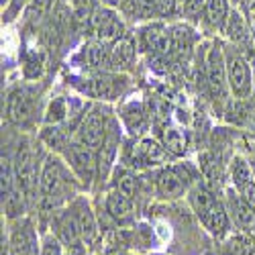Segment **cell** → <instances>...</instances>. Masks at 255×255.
Masks as SVG:
<instances>
[{
	"label": "cell",
	"instance_id": "4",
	"mask_svg": "<svg viewBox=\"0 0 255 255\" xmlns=\"http://www.w3.org/2000/svg\"><path fill=\"white\" fill-rule=\"evenodd\" d=\"M225 66H227V84L231 92L237 98H249L253 90V72L247 59L237 49H227Z\"/></svg>",
	"mask_w": 255,
	"mask_h": 255
},
{
	"label": "cell",
	"instance_id": "21",
	"mask_svg": "<svg viewBox=\"0 0 255 255\" xmlns=\"http://www.w3.org/2000/svg\"><path fill=\"white\" fill-rule=\"evenodd\" d=\"M231 202H233V212H235L237 223L245 229H251L255 225V208L249 202H245L241 196L233 194V192H231Z\"/></svg>",
	"mask_w": 255,
	"mask_h": 255
},
{
	"label": "cell",
	"instance_id": "8",
	"mask_svg": "<svg viewBox=\"0 0 255 255\" xmlns=\"http://www.w3.org/2000/svg\"><path fill=\"white\" fill-rule=\"evenodd\" d=\"M206 82L210 94L215 100H225V82H227V66H225V53L221 47H212L206 61Z\"/></svg>",
	"mask_w": 255,
	"mask_h": 255
},
{
	"label": "cell",
	"instance_id": "1",
	"mask_svg": "<svg viewBox=\"0 0 255 255\" xmlns=\"http://www.w3.org/2000/svg\"><path fill=\"white\" fill-rule=\"evenodd\" d=\"M190 200H192V206L196 210V215L200 217L202 225L212 233V235H223V233L227 231V227H229L225 206L202 186L192 190Z\"/></svg>",
	"mask_w": 255,
	"mask_h": 255
},
{
	"label": "cell",
	"instance_id": "26",
	"mask_svg": "<svg viewBox=\"0 0 255 255\" xmlns=\"http://www.w3.org/2000/svg\"><path fill=\"white\" fill-rule=\"evenodd\" d=\"M163 145L167 147V151H172V153H176V155H180V153L186 151V141H184V137H182L178 131H174V129H169V131L163 133Z\"/></svg>",
	"mask_w": 255,
	"mask_h": 255
},
{
	"label": "cell",
	"instance_id": "14",
	"mask_svg": "<svg viewBox=\"0 0 255 255\" xmlns=\"http://www.w3.org/2000/svg\"><path fill=\"white\" fill-rule=\"evenodd\" d=\"M106 210L117 223H129L133 219V198L123 194L121 190H115L106 198Z\"/></svg>",
	"mask_w": 255,
	"mask_h": 255
},
{
	"label": "cell",
	"instance_id": "11",
	"mask_svg": "<svg viewBox=\"0 0 255 255\" xmlns=\"http://www.w3.org/2000/svg\"><path fill=\"white\" fill-rule=\"evenodd\" d=\"M135 157L129 165H153V163H163L167 159V147L155 139L145 137L139 141V145L135 147Z\"/></svg>",
	"mask_w": 255,
	"mask_h": 255
},
{
	"label": "cell",
	"instance_id": "30",
	"mask_svg": "<svg viewBox=\"0 0 255 255\" xmlns=\"http://www.w3.org/2000/svg\"><path fill=\"white\" fill-rule=\"evenodd\" d=\"M157 2V16H167L174 12L176 0H155Z\"/></svg>",
	"mask_w": 255,
	"mask_h": 255
},
{
	"label": "cell",
	"instance_id": "3",
	"mask_svg": "<svg viewBox=\"0 0 255 255\" xmlns=\"http://www.w3.org/2000/svg\"><path fill=\"white\" fill-rule=\"evenodd\" d=\"M68 186H70V176L66 172V167H63V163L53 157L45 159L43 169L39 174V192L43 196V200L49 204L59 202L63 194H66Z\"/></svg>",
	"mask_w": 255,
	"mask_h": 255
},
{
	"label": "cell",
	"instance_id": "7",
	"mask_svg": "<svg viewBox=\"0 0 255 255\" xmlns=\"http://www.w3.org/2000/svg\"><path fill=\"white\" fill-rule=\"evenodd\" d=\"M14 174H16V186L23 192V196L33 198L39 178H37V167L33 163V153L27 143H23V147L18 149V155L14 159Z\"/></svg>",
	"mask_w": 255,
	"mask_h": 255
},
{
	"label": "cell",
	"instance_id": "31",
	"mask_svg": "<svg viewBox=\"0 0 255 255\" xmlns=\"http://www.w3.org/2000/svg\"><path fill=\"white\" fill-rule=\"evenodd\" d=\"M182 2H184V12L190 14V16H194V14L200 12L204 0H182Z\"/></svg>",
	"mask_w": 255,
	"mask_h": 255
},
{
	"label": "cell",
	"instance_id": "17",
	"mask_svg": "<svg viewBox=\"0 0 255 255\" xmlns=\"http://www.w3.org/2000/svg\"><path fill=\"white\" fill-rule=\"evenodd\" d=\"M123 123L125 127L129 129L131 135H139L145 131V127H147V113L143 109V104L141 102H129L123 109Z\"/></svg>",
	"mask_w": 255,
	"mask_h": 255
},
{
	"label": "cell",
	"instance_id": "22",
	"mask_svg": "<svg viewBox=\"0 0 255 255\" xmlns=\"http://www.w3.org/2000/svg\"><path fill=\"white\" fill-rule=\"evenodd\" d=\"M225 29H227V35L231 37L233 43H243V41H247V37H249L247 23H245V18L239 12H231L229 14Z\"/></svg>",
	"mask_w": 255,
	"mask_h": 255
},
{
	"label": "cell",
	"instance_id": "12",
	"mask_svg": "<svg viewBox=\"0 0 255 255\" xmlns=\"http://www.w3.org/2000/svg\"><path fill=\"white\" fill-rule=\"evenodd\" d=\"M188 180L182 176L180 167H165L157 174V192L163 198H176L186 190Z\"/></svg>",
	"mask_w": 255,
	"mask_h": 255
},
{
	"label": "cell",
	"instance_id": "28",
	"mask_svg": "<svg viewBox=\"0 0 255 255\" xmlns=\"http://www.w3.org/2000/svg\"><path fill=\"white\" fill-rule=\"evenodd\" d=\"M117 190H121L123 194L133 198L135 192H137V180H135V176L129 174V172H121L119 178H117Z\"/></svg>",
	"mask_w": 255,
	"mask_h": 255
},
{
	"label": "cell",
	"instance_id": "23",
	"mask_svg": "<svg viewBox=\"0 0 255 255\" xmlns=\"http://www.w3.org/2000/svg\"><path fill=\"white\" fill-rule=\"evenodd\" d=\"M206 16L217 29H225L229 18L227 0H206Z\"/></svg>",
	"mask_w": 255,
	"mask_h": 255
},
{
	"label": "cell",
	"instance_id": "9",
	"mask_svg": "<svg viewBox=\"0 0 255 255\" xmlns=\"http://www.w3.org/2000/svg\"><path fill=\"white\" fill-rule=\"evenodd\" d=\"M119 143H121V127L115 119H111L109 131H106V137L98 149V174L100 178H106L111 172V167L115 163L117 151H119Z\"/></svg>",
	"mask_w": 255,
	"mask_h": 255
},
{
	"label": "cell",
	"instance_id": "2",
	"mask_svg": "<svg viewBox=\"0 0 255 255\" xmlns=\"http://www.w3.org/2000/svg\"><path fill=\"white\" fill-rule=\"evenodd\" d=\"M63 155H66V161H68L70 169L80 178V182L86 188H90V184H92V180L98 172L96 149H92V147L84 145L80 141H72V143L66 145Z\"/></svg>",
	"mask_w": 255,
	"mask_h": 255
},
{
	"label": "cell",
	"instance_id": "19",
	"mask_svg": "<svg viewBox=\"0 0 255 255\" xmlns=\"http://www.w3.org/2000/svg\"><path fill=\"white\" fill-rule=\"evenodd\" d=\"M72 212L76 215V221L80 225V231H82V239L90 243L96 235V223H94V217H92V212L88 208V204L84 202V200H78L74 206H72Z\"/></svg>",
	"mask_w": 255,
	"mask_h": 255
},
{
	"label": "cell",
	"instance_id": "16",
	"mask_svg": "<svg viewBox=\"0 0 255 255\" xmlns=\"http://www.w3.org/2000/svg\"><path fill=\"white\" fill-rule=\"evenodd\" d=\"M35 235L31 225L18 227L12 237H10V255H35L37 245H35Z\"/></svg>",
	"mask_w": 255,
	"mask_h": 255
},
{
	"label": "cell",
	"instance_id": "29",
	"mask_svg": "<svg viewBox=\"0 0 255 255\" xmlns=\"http://www.w3.org/2000/svg\"><path fill=\"white\" fill-rule=\"evenodd\" d=\"M41 255H61V245L59 239L55 237H45L43 239V247H41Z\"/></svg>",
	"mask_w": 255,
	"mask_h": 255
},
{
	"label": "cell",
	"instance_id": "18",
	"mask_svg": "<svg viewBox=\"0 0 255 255\" xmlns=\"http://www.w3.org/2000/svg\"><path fill=\"white\" fill-rule=\"evenodd\" d=\"M123 86H125V78H109V76H102V78H96L92 80V90L90 94L96 96V98H106L111 100L115 96H119L123 92Z\"/></svg>",
	"mask_w": 255,
	"mask_h": 255
},
{
	"label": "cell",
	"instance_id": "10",
	"mask_svg": "<svg viewBox=\"0 0 255 255\" xmlns=\"http://www.w3.org/2000/svg\"><path fill=\"white\" fill-rule=\"evenodd\" d=\"M35 113V96L25 90V88H16L8 96V117L16 125H27L33 119Z\"/></svg>",
	"mask_w": 255,
	"mask_h": 255
},
{
	"label": "cell",
	"instance_id": "15",
	"mask_svg": "<svg viewBox=\"0 0 255 255\" xmlns=\"http://www.w3.org/2000/svg\"><path fill=\"white\" fill-rule=\"evenodd\" d=\"M55 229H57V237L59 241H63L70 247H76L82 239V231H80V225L76 221V215L70 210L66 215H61L57 221H55Z\"/></svg>",
	"mask_w": 255,
	"mask_h": 255
},
{
	"label": "cell",
	"instance_id": "24",
	"mask_svg": "<svg viewBox=\"0 0 255 255\" xmlns=\"http://www.w3.org/2000/svg\"><path fill=\"white\" fill-rule=\"evenodd\" d=\"M231 176H233V184H235V188L243 186L245 182L253 180L251 176V169H249V163L243 159V157H235L233 159V165H231Z\"/></svg>",
	"mask_w": 255,
	"mask_h": 255
},
{
	"label": "cell",
	"instance_id": "33",
	"mask_svg": "<svg viewBox=\"0 0 255 255\" xmlns=\"http://www.w3.org/2000/svg\"><path fill=\"white\" fill-rule=\"evenodd\" d=\"M253 82H255V78H253Z\"/></svg>",
	"mask_w": 255,
	"mask_h": 255
},
{
	"label": "cell",
	"instance_id": "34",
	"mask_svg": "<svg viewBox=\"0 0 255 255\" xmlns=\"http://www.w3.org/2000/svg\"><path fill=\"white\" fill-rule=\"evenodd\" d=\"M2 2H4V0H2Z\"/></svg>",
	"mask_w": 255,
	"mask_h": 255
},
{
	"label": "cell",
	"instance_id": "27",
	"mask_svg": "<svg viewBox=\"0 0 255 255\" xmlns=\"http://www.w3.org/2000/svg\"><path fill=\"white\" fill-rule=\"evenodd\" d=\"M68 115V104L63 98H55L49 106V111H47V123L49 125H59L63 119H66Z\"/></svg>",
	"mask_w": 255,
	"mask_h": 255
},
{
	"label": "cell",
	"instance_id": "20",
	"mask_svg": "<svg viewBox=\"0 0 255 255\" xmlns=\"http://www.w3.org/2000/svg\"><path fill=\"white\" fill-rule=\"evenodd\" d=\"M84 55H86V63L90 68H104L111 66V51L106 49V43L94 39L84 47Z\"/></svg>",
	"mask_w": 255,
	"mask_h": 255
},
{
	"label": "cell",
	"instance_id": "32",
	"mask_svg": "<svg viewBox=\"0 0 255 255\" xmlns=\"http://www.w3.org/2000/svg\"><path fill=\"white\" fill-rule=\"evenodd\" d=\"M102 2H104L106 6H119V4H121V0H102Z\"/></svg>",
	"mask_w": 255,
	"mask_h": 255
},
{
	"label": "cell",
	"instance_id": "25",
	"mask_svg": "<svg viewBox=\"0 0 255 255\" xmlns=\"http://www.w3.org/2000/svg\"><path fill=\"white\" fill-rule=\"evenodd\" d=\"M72 8H74V16L78 20H92L98 2L96 0H72Z\"/></svg>",
	"mask_w": 255,
	"mask_h": 255
},
{
	"label": "cell",
	"instance_id": "13",
	"mask_svg": "<svg viewBox=\"0 0 255 255\" xmlns=\"http://www.w3.org/2000/svg\"><path fill=\"white\" fill-rule=\"evenodd\" d=\"M135 39L131 37H123L119 39L117 43H113V49H111V66L115 70H125V68H129L133 66V61H135Z\"/></svg>",
	"mask_w": 255,
	"mask_h": 255
},
{
	"label": "cell",
	"instance_id": "6",
	"mask_svg": "<svg viewBox=\"0 0 255 255\" xmlns=\"http://www.w3.org/2000/svg\"><path fill=\"white\" fill-rule=\"evenodd\" d=\"M92 29L96 33V39L102 41V43H117L119 39L125 37V25L119 18V14L113 10V6H98L94 16H92Z\"/></svg>",
	"mask_w": 255,
	"mask_h": 255
},
{
	"label": "cell",
	"instance_id": "5",
	"mask_svg": "<svg viewBox=\"0 0 255 255\" xmlns=\"http://www.w3.org/2000/svg\"><path fill=\"white\" fill-rule=\"evenodd\" d=\"M109 125H111V117L106 115V111L92 109L80 123L78 133H76V141H80V143L88 145L98 151L104 137H106V131H109Z\"/></svg>",
	"mask_w": 255,
	"mask_h": 255
}]
</instances>
